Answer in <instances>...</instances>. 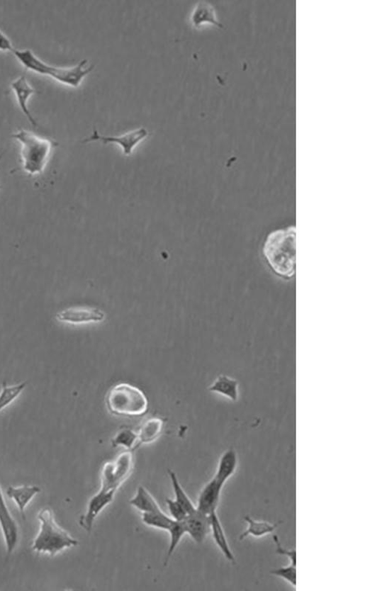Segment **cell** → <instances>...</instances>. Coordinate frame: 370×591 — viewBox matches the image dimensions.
Masks as SVG:
<instances>
[{
  "label": "cell",
  "mask_w": 370,
  "mask_h": 591,
  "mask_svg": "<svg viewBox=\"0 0 370 591\" xmlns=\"http://www.w3.org/2000/svg\"><path fill=\"white\" fill-rule=\"evenodd\" d=\"M296 227L272 232L264 242L263 254L279 276L290 279L296 273Z\"/></svg>",
  "instance_id": "cell-1"
},
{
  "label": "cell",
  "mask_w": 370,
  "mask_h": 591,
  "mask_svg": "<svg viewBox=\"0 0 370 591\" xmlns=\"http://www.w3.org/2000/svg\"><path fill=\"white\" fill-rule=\"evenodd\" d=\"M11 137L21 145L23 170L30 176L40 175L47 164L53 148L58 144L26 130H20Z\"/></svg>",
  "instance_id": "cell-2"
},
{
  "label": "cell",
  "mask_w": 370,
  "mask_h": 591,
  "mask_svg": "<svg viewBox=\"0 0 370 591\" xmlns=\"http://www.w3.org/2000/svg\"><path fill=\"white\" fill-rule=\"evenodd\" d=\"M13 53L23 65L30 71L49 76L63 84L73 86H78L84 77L89 74L94 67V65L91 64L87 68H84L88 62L86 60L81 61L72 67L52 66L40 60L29 49H14Z\"/></svg>",
  "instance_id": "cell-3"
},
{
  "label": "cell",
  "mask_w": 370,
  "mask_h": 591,
  "mask_svg": "<svg viewBox=\"0 0 370 591\" xmlns=\"http://www.w3.org/2000/svg\"><path fill=\"white\" fill-rule=\"evenodd\" d=\"M38 519L40 530L33 541V551L55 556L66 548L78 545V541L57 524L53 512L50 509L43 510Z\"/></svg>",
  "instance_id": "cell-4"
},
{
  "label": "cell",
  "mask_w": 370,
  "mask_h": 591,
  "mask_svg": "<svg viewBox=\"0 0 370 591\" xmlns=\"http://www.w3.org/2000/svg\"><path fill=\"white\" fill-rule=\"evenodd\" d=\"M107 405L114 415L135 417L146 413L147 399L138 388L122 383L114 386L107 396Z\"/></svg>",
  "instance_id": "cell-5"
},
{
  "label": "cell",
  "mask_w": 370,
  "mask_h": 591,
  "mask_svg": "<svg viewBox=\"0 0 370 591\" xmlns=\"http://www.w3.org/2000/svg\"><path fill=\"white\" fill-rule=\"evenodd\" d=\"M133 465V450H126L114 461L106 463L101 474V489L116 492L131 475Z\"/></svg>",
  "instance_id": "cell-6"
},
{
  "label": "cell",
  "mask_w": 370,
  "mask_h": 591,
  "mask_svg": "<svg viewBox=\"0 0 370 591\" xmlns=\"http://www.w3.org/2000/svg\"><path fill=\"white\" fill-rule=\"evenodd\" d=\"M147 135L148 133L144 128H140L138 130H133L119 137L100 135L97 130L94 129L93 134L90 137L84 139L82 143L93 141H100L104 144L116 143L120 145L123 150L124 154L128 155L132 153L134 147L142 141Z\"/></svg>",
  "instance_id": "cell-7"
},
{
  "label": "cell",
  "mask_w": 370,
  "mask_h": 591,
  "mask_svg": "<svg viewBox=\"0 0 370 591\" xmlns=\"http://www.w3.org/2000/svg\"><path fill=\"white\" fill-rule=\"evenodd\" d=\"M115 493V491L100 489L91 499L86 514L79 519V525L82 529L89 533L91 531L95 519L111 503Z\"/></svg>",
  "instance_id": "cell-8"
},
{
  "label": "cell",
  "mask_w": 370,
  "mask_h": 591,
  "mask_svg": "<svg viewBox=\"0 0 370 591\" xmlns=\"http://www.w3.org/2000/svg\"><path fill=\"white\" fill-rule=\"evenodd\" d=\"M0 527H1L9 555L13 553L19 540V529L12 517L0 488Z\"/></svg>",
  "instance_id": "cell-9"
},
{
  "label": "cell",
  "mask_w": 370,
  "mask_h": 591,
  "mask_svg": "<svg viewBox=\"0 0 370 591\" xmlns=\"http://www.w3.org/2000/svg\"><path fill=\"white\" fill-rule=\"evenodd\" d=\"M106 318L104 312L97 308H72L64 310L57 315V319L69 324H87L103 322Z\"/></svg>",
  "instance_id": "cell-10"
},
{
  "label": "cell",
  "mask_w": 370,
  "mask_h": 591,
  "mask_svg": "<svg viewBox=\"0 0 370 591\" xmlns=\"http://www.w3.org/2000/svg\"><path fill=\"white\" fill-rule=\"evenodd\" d=\"M183 522L186 534H189L192 540L198 544H203L211 533L209 516L197 509L194 512L189 514Z\"/></svg>",
  "instance_id": "cell-11"
},
{
  "label": "cell",
  "mask_w": 370,
  "mask_h": 591,
  "mask_svg": "<svg viewBox=\"0 0 370 591\" xmlns=\"http://www.w3.org/2000/svg\"><path fill=\"white\" fill-rule=\"evenodd\" d=\"M224 485L218 483L213 478L200 492L196 509L208 516L215 512Z\"/></svg>",
  "instance_id": "cell-12"
},
{
  "label": "cell",
  "mask_w": 370,
  "mask_h": 591,
  "mask_svg": "<svg viewBox=\"0 0 370 591\" xmlns=\"http://www.w3.org/2000/svg\"><path fill=\"white\" fill-rule=\"evenodd\" d=\"M11 89L14 91L16 99L19 102V106L29 120V123L33 127H38L36 120L32 116L28 108V99L33 94L37 92L36 90L32 88L25 76H21L13 81L11 82Z\"/></svg>",
  "instance_id": "cell-13"
},
{
  "label": "cell",
  "mask_w": 370,
  "mask_h": 591,
  "mask_svg": "<svg viewBox=\"0 0 370 591\" xmlns=\"http://www.w3.org/2000/svg\"><path fill=\"white\" fill-rule=\"evenodd\" d=\"M237 466L238 456L237 451L233 448H230L225 451L221 456L213 478L218 483L225 486L227 481L237 471Z\"/></svg>",
  "instance_id": "cell-14"
},
{
  "label": "cell",
  "mask_w": 370,
  "mask_h": 591,
  "mask_svg": "<svg viewBox=\"0 0 370 591\" xmlns=\"http://www.w3.org/2000/svg\"><path fill=\"white\" fill-rule=\"evenodd\" d=\"M211 522V532L212 533L213 540L218 548L221 551L224 557L230 563H234L235 559L234 554L230 547L225 532L222 526L220 517H218L217 512H213L209 515Z\"/></svg>",
  "instance_id": "cell-15"
},
{
  "label": "cell",
  "mask_w": 370,
  "mask_h": 591,
  "mask_svg": "<svg viewBox=\"0 0 370 591\" xmlns=\"http://www.w3.org/2000/svg\"><path fill=\"white\" fill-rule=\"evenodd\" d=\"M239 388L240 384L237 379L221 375L216 378L208 390L220 394L235 403L238 402L240 397Z\"/></svg>",
  "instance_id": "cell-16"
},
{
  "label": "cell",
  "mask_w": 370,
  "mask_h": 591,
  "mask_svg": "<svg viewBox=\"0 0 370 591\" xmlns=\"http://www.w3.org/2000/svg\"><path fill=\"white\" fill-rule=\"evenodd\" d=\"M247 524V529L240 535V540L243 541L249 536L260 538L273 534L280 526L281 522L270 524L265 521H257L249 515L244 517Z\"/></svg>",
  "instance_id": "cell-17"
},
{
  "label": "cell",
  "mask_w": 370,
  "mask_h": 591,
  "mask_svg": "<svg viewBox=\"0 0 370 591\" xmlns=\"http://www.w3.org/2000/svg\"><path fill=\"white\" fill-rule=\"evenodd\" d=\"M40 492V488L36 485H24L20 486V488H12V486H10L7 490V495L9 498L15 501L22 514H24V511L28 504L33 497Z\"/></svg>",
  "instance_id": "cell-18"
},
{
  "label": "cell",
  "mask_w": 370,
  "mask_h": 591,
  "mask_svg": "<svg viewBox=\"0 0 370 591\" xmlns=\"http://www.w3.org/2000/svg\"><path fill=\"white\" fill-rule=\"evenodd\" d=\"M164 422L159 418H151L147 420L140 429L138 433V446L155 442L163 430Z\"/></svg>",
  "instance_id": "cell-19"
},
{
  "label": "cell",
  "mask_w": 370,
  "mask_h": 591,
  "mask_svg": "<svg viewBox=\"0 0 370 591\" xmlns=\"http://www.w3.org/2000/svg\"><path fill=\"white\" fill-rule=\"evenodd\" d=\"M130 504L142 513L161 510L155 498L143 486H140L136 495L130 500Z\"/></svg>",
  "instance_id": "cell-20"
},
{
  "label": "cell",
  "mask_w": 370,
  "mask_h": 591,
  "mask_svg": "<svg viewBox=\"0 0 370 591\" xmlns=\"http://www.w3.org/2000/svg\"><path fill=\"white\" fill-rule=\"evenodd\" d=\"M191 21L195 26H199L204 23H211L218 27H223L218 21L213 7L206 2L199 3L196 6L191 16Z\"/></svg>",
  "instance_id": "cell-21"
},
{
  "label": "cell",
  "mask_w": 370,
  "mask_h": 591,
  "mask_svg": "<svg viewBox=\"0 0 370 591\" xmlns=\"http://www.w3.org/2000/svg\"><path fill=\"white\" fill-rule=\"evenodd\" d=\"M168 475L171 478L174 492L175 495V500L178 502L180 505L188 513V515L194 512L196 510V506L194 505L192 500L190 499L186 492H184L179 481V479L175 473L171 469H168Z\"/></svg>",
  "instance_id": "cell-22"
},
{
  "label": "cell",
  "mask_w": 370,
  "mask_h": 591,
  "mask_svg": "<svg viewBox=\"0 0 370 591\" xmlns=\"http://www.w3.org/2000/svg\"><path fill=\"white\" fill-rule=\"evenodd\" d=\"M142 519L145 525L167 531L174 522V519L166 515L162 510L155 512L142 513Z\"/></svg>",
  "instance_id": "cell-23"
},
{
  "label": "cell",
  "mask_w": 370,
  "mask_h": 591,
  "mask_svg": "<svg viewBox=\"0 0 370 591\" xmlns=\"http://www.w3.org/2000/svg\"><path fill=\"white\" fill-rule=\"evenodd\" d=\"M138 433L124 428L117 432L112 440V445L113 447L123 446L127 450H133L138 446Z\"/></svg>",
  "instance_id": "cell-24"
},
{
  "label": "cell",
  "mask_w": 370,
  "mask_h": 591,
  "mask_svg": "<svg viewBox=\"0 0 370 591\" xmlns=\"http://www.w3.org/2000/svg\"><path fill=\"white\" fill-rule=\"evenodd\" d=\"M26 382L18 385L9 387L6 382H4L3 390L0 393V412L12 403L24 390Z\"/></svg>",
  "instance_id": "cell-25"
},
{
  "label": "cell",
  "mask_w": 370,
  "mask_h": 591,
  "mask_svg": "<svg viewBox=\"0 0 370 591\" xmlns=\"http://www.w3.org/2000/svg\"><path fill=\"white\" fill-rule=\"evenodd\" d=\"M167 531L170 534L171 540L165 563H167V561H169L182 537L184 534H186V529H185L183 521L179 522V521L174 520L173 525Z\"/></svg>",
  "instance_id": "cell-26"
},
{
  "label": "cell",
  "mask_w": 370,
  "mask_h": 591,
  "mask_svg": "<svg viewBox=\"0 0 370 591\" xmlns=\"http://www.w3.org/2000/svg\"><path fill=\"white\" fill-rule=\"evenodd\" d=\"M273 576L279 578L288 582L293 587L296 585V565L289 564L287 566L274 569L271 571Z\"/></svg>",
  "instance_id": "cell-27"
},
{
  "label": "cell",
  "mask_w": 370,
  "mask_h": 591,
  "mask_svg": "<svg viewBox=\"0 0 370 591\" xmlns=\"http://www.w3.org/2000/svg\"><path fill=\"white\" fill-rule=\"evenodd\" d=\"M166 502L167 504L168 510H169L171 517L174 520L181 522V521L184 520V519L187 517L188 513L186 511H185L180 504L175 500L167 498Z\"/></svg>",
  "instance_id": "cell-28"
},
{
  "label": "cell",
  "mask_w": 370,
  "mask_h": 591,
  "mask_svg": "<svg viewBox=\"0 0 370 591\" xmlns=\"http://www.w3.org/2000/svg\"><path fill=\"white\" fill-rule=\"evenodd\" d=\"M274 541L276 544V553L288 558L290 563L296 565V552L293 549H287L283 547L277 535H274Z\"/></svg>",
  "instance_id": "cell-29"
},
{
  "label": "cell",
  "mask_w": 370,
  "mask_h": 591,
  "mask_svg": "<svg viewBox=\"0 0 370 591\" xmlns=\"http://www.w3.org/2000/svg\"><path fill=\"white\" fill-rule=\"evenodd\" d=\"M13 47L11 40L7 36L0 30V50H11L13 52Z\"/></svg>",
  "instance_id": "cell-30"
},
{
  "label": "cell",
  "mask_w": 370,
  "mask_h": 591,
  "mask_svg": "<svg viewBox=\"0 0 370 591\" xmlns=\"http://www.w3.org/2000/svg\"><path fill=\"white\" fill-rule=\"evenodd\" d=\"M1 158H2V155H0V160H1ZM2 188V187H1V186H0V188Z\"/></svg>",
  "instance_id": "cell-31"
}]
</instances>
